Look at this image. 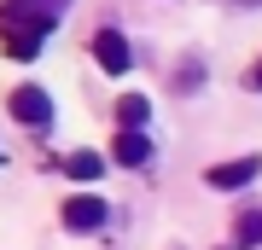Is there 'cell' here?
<instances>
[{
    "instance_id": "cell-1",
    "label": "cell",
    "mask_w": 262,
    "mask_h": 250,
    "mask_svg": "<svg viewBox=\"0 0 262 250\" xmlns=\"http://www.w3.org/2000/svg\"><path fill=\"white\" fill-rule=\"evenodd\" d=\"M262 175V157H256V151H245V157H227V163H215L210 169V186H215V192H239V186H251Z\"/></svg>"
},
{
    "instance_id": "cell-2",
    "label": "cell",
    "mask_w": 262,
    "mask_h": 250,
    "mask_svg": "<svg viewBox=\"0 0 262 250\" xmlns=\"http://www.w3.org/2000/svg\"><path fill=\"white\" fill-rule=\"evenodd\" d=\"M12 117L29 122V128H47V122H53V99H47V87H35V82L12 87Z\"/></svg>"
},
{
    "instance_id": "cell-3",
    "label": "cell",
    "mask_w": 262,
    "mask_h": 250,
    "mask_svg": "<svg viewBox=\"0 0 262 250\" xmlns=\"http://www.w3.org/2000/svg\"><path fill=\"white\" fill-rule=\"evenodd\" d=\"M12 24H24V29H41V35H47V29L58 24V12H64V0H12Z\"/></svg>"
},
{
    "instance_id": "cell-4",
    "label": "cell",
    "mask_w": 262,
    "mask_h": 250,
    "mask_svg": "<svg viewBox=\"0 0 262 250\" xmlns=\"http://www.w3.org/2000/svg\"><path fill=\"white\" fill-rule=\"evenodd\" d=\"M58 215H64V227H70V233H94V227H105V221H111L105 198H70Z\"/></svg>"
},
{
    "instance_id": "cell-5",
    "label": "cell",
    "mask_w": 262,
    "mask_h": 250,
    "mask_svg": "<svg viewBox=\"0 0 262 250\" xmlns=\"http://www.w3.org/2000/svg\"><path fill=\"white\" fill-rule=\"evenodd\" d=\"M111 157H117L122 169H146V163H151V140H146L140 128H122L117 146H111Z\"/></svg>"
},
{
    "instance_id": "cell-6",
    "label": "cell",
    "mask_w": 262,
    "mask_h": 250,
    "mask_svg": "<svg viewBox=\"0 0 262 250\" xmlns=\"http://www.w3.org/2000/svg\"><path fill=\"white\" fill-rule=\"evenodd\" d=\"M94 58H99L111 76H122V70H128V41H122L117 29H99V35H94Z\"/></svg>"
},
{
    "instance_id": "cell-7",
    "label": "cell",
    "mask_w": 262,
    "mask_h": 250,
    "mask_svg": "<svg viewBox=\"0 0 262 250\" xmlns=\"http://www.w3.org/2000/svg\"><path fill=\"white\" fill-rule=\"evenodd\" d=\"M117 122L146 134V122H151V99H146V93H122V99H117Z\"/></svg>"
},
{
    "instance_id": "cell-8",
    "label": "cell",
    "mask_w": 262,
    "mask_h": 250,
    "mask_svg": "<svg viewBox=\"0 0 262 250\" xmlns=\"http://www.w3.org/2000/svg\"><path fill=\"white\" fill-rule=\"evenodd\" d=\"M262 244V210H239L233 215V250H256Z\"/></svg>"
},
{
    "instance_id": "cell-9",
    "label": "cell",
    "mask_w": 262,
    "mask_h": 250,
    "mask_svg": "<svg viewBox=\"0 0 262 250\" xmlns=\"http://www.w3.org/2000/svg\"><path fill=\"white\" fill-rule=\"evenodd\" d=\"M6 53H12V58H35V53H41V29L12 24V29H6Z\"/></svg>"
},
{
    "instance_id": "cell-10",
    "label": "cell",
    "mask_w": 262,
    "mask_h": 250,
    "mask_svg": "<svg viewBox=\"0 0 262 250\" xmlns=\"http://www.w3.org/2000/svg\"><path fill=\"white\" fill-rule=\"evenodd\" d=\"M64 175H76V180H99V175H105V157H99V151H70V157H64Z\"/></svg>"
},
{
    "instance_id": "cell-11",
    "label": "cell",
    "mask_w": 262,
    "mask_h": 250,
    "mask_svg": "<svg viewBox=\"0 0 262 250\" xmlns=\"http://www.w3.org/2000/svg\"><path fill=\"white\" fill-rule=\"evenodd\" d=\"M198 82H204V64H181V82H175V87H181V93H192Z\"/></svg>"
},
{
    "instance_id": "cell-12",
    "label": "cell",
    "mask_w": 262,
    "mask_h": 250,
    "mask_svg": "<svg viewBox=\"0 0 262 250\" xmlns=\"http://www.w3.org/2000/svg\"><path fill=\"white\" fill-rule=\"evenodd\" d=\"M251 87H256V93H262V58H256V70H251Z\"/></svg>"
}]
</instances>
